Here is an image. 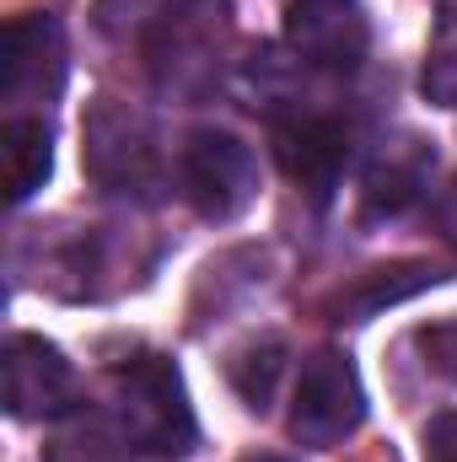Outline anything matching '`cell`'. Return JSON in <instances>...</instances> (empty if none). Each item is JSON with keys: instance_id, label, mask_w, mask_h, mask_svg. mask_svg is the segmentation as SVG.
I'll return each instance as SVG.
<instances>
[{"instance_id": "6da1fadb", "label": "cell", "mask_w": 457, "mask_h": 462, "mask_svg": "<svg viewBox=\"0 0 457 462\" xmlns=\"http://www.w3.org/2000/svg\"><path fill=\"white\" fill-rule=\"evenodd\" d=\"M114 420L124 441L145 457H189L200 447L183 371L167 355H140L114 371Z\"/></svg>"}, {"instance_id": "7a4b0ae2", "label": "cell", "mask_w": 457, "mask_h": 462, "mask_svg": "<svg viewBox=\"0 0 457 462\" xmlns=\"http://www.w3.org/2000/svg\"><path fill=\"white\" fill-rule=\"evenodd\" d=\"M227 43V11L221 0H178L156 32H151V76L173 97H205L216 87Z\"/></svg>"}, {"instance_id": "3957f363", "label": "cell", "mask_w": 457, "mask_h": 462, "mask_svg": "<svg viewBox=\"0 0 457 462\" xmlns=\"http://www.w3.org/2000/svg\"><path fill=\"white\" fill-rule=\"evenodd\" d=\"M178 178H183V194L189 205L205 216V221H231L242 216L253 199H258V156L242 134L231 129H194L178 151Z\"/></svg>"}, {"instance_id": "277c9868", "label": "cell", "mask_w": 457, "mask_h": 462, "mask_svg": "<svg viewBox=\"0 0 457 462\" xmlns=\"http://www.w3.org/2000/svg\"><path fill=\"white\" fill-rule=\"evenodd\" d=\"M81 162L92 172L98 189L108 194H140V189H156L162 178V151H156V134L151 124L124 108L118 97H98L87 108V124H81Z\"/></svg>"}, {"instance_id": "5b68a950", "label": "cell", "mask_w": 457, "mask_h": 462, "mask_svg": "<svg viewBox=\"0 0 457 462\" xmlns=\"http://www.w3.org/2000/svg\"><path fill=\"white\" fill-rule=\"evenodd\" d=\"M366 420V387L344 349H312L291 393V436L302 447H334Z\"/></svg>"}, {"instance_id": "8992f818", "label": "cell", "mask_w": 457, "mask_h": 462, "mask_svg": "<svg viewBox=\"0 0 457 462\" xmlns=\"http://www.w3.org/2000/svg\"><path fill=\"white\" fill-rule=\"evenodd\" d=\"M275 156L285 167V178L323 210L340 189L344 167L355 156V129L329 108H291V114H275Z\"/></svg>"}, {"instance_id": "52a82bcc", "label": "cell", "mask_w": 457, "mask_h": 462, "mask_svg": "<svg viewBox=\"0 0 457 462\" xmlns=\"http://www.w3.org/2000/svg\"><path fill=\"white\" fill-rule=\"evenodd\" d=\"M65 27L49 11L16 16L0 38V97L11 103V114H22L27 103H54L65 87Z\"/></svg>"}, {"instance_id": "ba28073f", "label": "cell", "mask_w": 457, "mask_h": 462, "mask_svg": "<svg viewBox=\"0 0 457 462\" xmlns=\"http://www.w3.org/2000/svg\"><path fill=\"white\" fill-rule=\"evenodd\" d=\"M285 43L302 65L350 76V70H360V60L371 49V22H366L360 0H291Z\"/></svg>"}, {"instance_id": "9c48e42d", "label": "cell", "mask_w": 457, "mask_h": 462, "mask_svg": "<svg viewBox=\"0 0 457 462\" xmlns=\"http://www.w3.org/2000/svg\"><path fill=\"white\" fill-rule=\"evenodd\" d=\"M0 371H5V409L16 420H60L76 409V365L43 334H11Z\"/></svg>"}, {"instance_id": "30bf717a", "label": "cell", "mask_w": 457, "mask_h": 462, "mask_svg": "<svg viewBox=\"0 0 457 462\" xmlns=\"http://www.w3.org/2000/svg\"><path fill=\"white\" fill-rule=\"evenodd\" d=\"M431 172H436V140L409 134V129L393 134V140H382V145L371 151V162H366V189H360L366 216H371V221L404 216L415 199H425Z\"/></svg>"}, {"instance_id": "8fae6325", "label": "cell", "mask_w": 457, "mask_h": 462, "mask_svg": "<svg viewBox=\"0 0 457 462\" xmlns=\"http://www.w3.org/2000/svg\"><path fill=\"white\" fill-rule=\"evenodd\" d=\"M54 172V129L43 114L5 118V199L27 205Z\"/></svg>"}, {"instance_id": "7c38bea8", "label": "cell", "mask_w": 457, "mask_h": 462, "mask_svg": "<svg viewBox=\"0 0 457 462\" xmlns=\"http://www.w3.org/2000/svg\"><path fill=\"white\" fill-rule=\"evenodd\" d=\"M129 441L118 430L114 414H98V409H70L54 420V436L43 447V462H129Z\"/></svg>"}, {"instance_id": "4fadbf2b", "label": "cell", "mask_w": 457, "mask_h": 462, "mask_svg": "<svg viewBox=\"0 0 457 462\" xmlns=\"http://www.w3.org/2000/svg\"><path fill=\"white\" fill-rule=\"evenodd\" d=\"M425 285H436V269H425V263L371 269V274H360L355 285H344L340 301H334V312H340V323H366V318H377L382 307H398V301L420 296Z\"/></svg>"}, {"instance_id": "5bb4252c", "label": "cell", "mask_w": 457, "mask_h": 462, "mask_svg": "<svg viewBox=\"0 0 457 462\" xmlns=\"http://www.w3.org/2000/svg\"><path fill=\"white\" fill-rule=\"evenodd\" d=\"M280 365H285V349L275 345V339L247 345L237 360H231V387L242 393V403H247L253 414H264V409H269L275 382H280Z\"/></svg>"}, {"instance_id": "9a60e30c", "label": "cell", "mask_w": 457, "mask_h": 462, "mask_svg": "<svg viewBox=\"0 0 457 462\" xmlns=\"http://www.w3.org/2000/svg\"><path fill=\"white\" fill-rule=\"evenodd\" d=\"M425 462H457V414H436L425 425Z\"/></svg>"}, {"instance_id": "2e32d148", "label": "cell", "mask_w": 457, "mask_h": 462, "mask_svg": "<svg viewBox=\"0 0 457 462\" xmlns=\"http://www.w3.org/2000/svg\"><path fill=\"white\" fill-rule=\"evenodd\" d=\"M425 349H431L436 371H447V376H457V318H447V323H436V328H425Z\"/></svg>"}, {"instance_id": "e0dca14e", "label": "cell", "mask_w": 457, "mask_h": 462, "mask_svg": "<svg viewBox=\"0 0 457 462\" xmlns=\"http://www.w3.org/2000/svg\"><path fill=\"white\" fill-rule=\"evenodd\" d=\"M242 462H291V457H275V452H258V457H242Z\"/></svg>"}]
</instances>
